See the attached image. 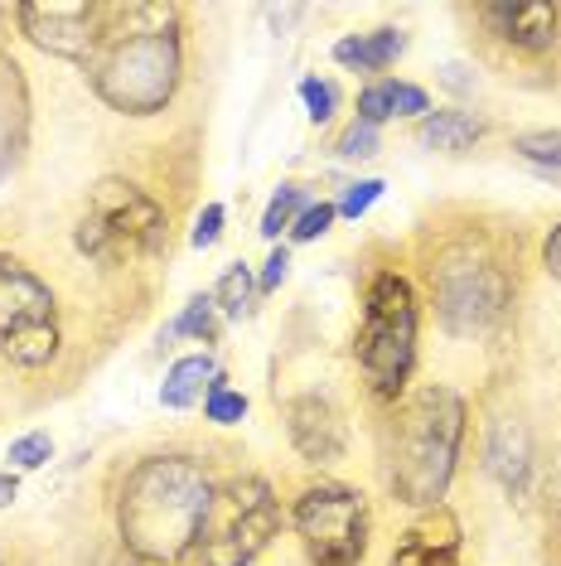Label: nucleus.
<instances>
[{
	"instance_id": "6e6552de",
	"label": "nucleus",
	"mask_w": 561,
	"mask_h": 566,
	"mask_svg": "<svg viewBox=\"0 0 561 566\" xmlns=\"http://www.w3.org/2000/svg\"><path fill=\"white\" fill-rule=\"evenodd\" d=\"M300 547L315 566H359L368 552V499L349 484L320 480L296 499L290 513Z\"/></svg>"
},
{
	"instance_id": "1a4fd4ad",
	"label": "nucleus",
	"mask_w": 561,
	"mask_h": 566,
	"mask_svg": "<svg viewBox=\"0 0 561 566\" xmlns=\"http://www.w3.org/2000/svg\"><path fill=\"white\" fill-rule=\"evenodd\" d=\"M87 213H93L97 223L112 233L121 262H126V256H156V252H165V233H170V228H165V209L140 185H131V179H117V175L97 179Z\"/></svg>"
},
{
	"instance_id": "c756f323",
	"label": "nucleus",
	"mask_w": 561,
	"mask_h": 566,
	"mask_svg": "<svg viewBox=\"0 0 561 566\" xmlns=\"http://www.w3.org/2000/svg\"><path fill=\"white\" fill-rule=\"evenodd\" d=\"M339 156H343V160H368V156H378V126L353 122L349 132L339 136Z\"/></svg>"
},
{
	"instance_id": "aec40b11",
	"label": "nucleus",
	"mask_w": 561,
	"mask_h": 566,
	"mask_svg": "<svg viewBox=\"0 0 561 566\" xmlns=\"http://www.w3.org/2000/svg\"><path fill=\"white\" fill-rule=\"evenodd\" d=\"M310 209V199H305V189L300 185H280L272 203H266V213H262V238L266 242H276L280 233H290L296 228V218Z\"/></svg>"
},
{
	"instance_id": "a211bd4d",
	"label": "nucleus",
	"mask_w": 561,
	"mask_h": 566,
	"mask_svg": "<svg viewBox=\"0 0 561 566\" xmlns=\"http://www.w3.org/2000/svg\"><path fill=\"white\" fill-rule=\"evenodd\" d=\"M213 305H219L223 319H247L252 305H257V276H252V266H227L219 276V286H213Z\"/></svg>"
},
{
	"instance_id": "a878e982",
	"label": "nucleus",
	"mask_w": 561,
	"mask_h": 566,
	"mask_svg": "<svg viewBox=\"0 0 561 566\" xmlns=\"http://www.w3.org/2000/svg\"><path fill=\"white\" fill-rule=\"evenodd\" d=\"M518 156H528L532 165H547V170H561V132H532L514 140Z\"/></svg>"
},
{
	"instance_id": "4468645a",
	"label": "nucleus",
	"mask_w": 561,
	"mask_h": 566,
	"mask_svg": "<svg viewBox=\"0 0 561 566\" xmlns=\"http://www.w3.org/2000/svg\"><path fill=\"white\" fill-rule=\"evenodd\" d=\"M484 470L494 474V484H499L508 499L528 494V484H532V431L522 427L518 417H499L489 427V441H484Z\"/></svg>"
},
{
	"instance_id": "412c9836",
	"label": "nucleus",
	"mask_w": 561,
	"mask_h": 566,
	"mask_svg": "<svg viewBox=\"0 0 561 566\" xmlns=\"http://www.w3.org/2000/svg\"><path fill=\"white\" fill-rule=\"evenodd\" d=\"M73 242H78V252H83V256H93L97 266H117V262H121L117 242H112V233L97 223L93 213H83V223L73 228Z\"/></svg>"
},
{
	"instance_id": "72a5a7b5",
	"label": "nucleus",
	"mask_w": 561,
	"mask_h": 566,
	"mask_svg": "<svg viewBox=\"0 0 561 566\" xmlns=\"http://www.w3.org/2000/svg\"><path fill=\"white\" fill-rule=\"evenodd\" d=\"M441 78H445V87H455V93H469V87H475V78H465V69H461V63H445V69H441Z\"/></svg>"
},
{
	"instance_id": "423d86ee",
	"label": "nucleus",
	"mask_w": 561,
	"mask_h": 566,
	"mask_svg": "<svg viewBox=\"0 0 561 566\" xmlns=\"http://www.w3.org/2000/svg\"><path fill=\"white\" fill-rule=\"evenodd\" d=\"M280 523L286 513H280L276 489L262 474H233L223 489H213L194 557L199 566H252L276 543Z\"/></svg>"
},
{
	"instance_id": "bb28decb",
	"label": "nucleus",
	"mask_w": 561,
	"mask_h": 566,
	"mask_svg": "<svg viewBox=\"0 0 561 566\" xmlns=\"http://www.w3.org/2000/svg\"><path fill=\"white\" fill-rule=\"evenodd\" d=\"M398 112H392V93H388V78L382 83H368L363 93H359V122L363 126H382V122H392Z\"/></svg>"
},
{
	"instance_id": "0eeeda50",
	"label": "nucleus",
	"mask_w": 561,
	"mask_h": 566,
	"mask_svg": "<svg viewBox=\"0 0 561 566\" xmlns=\"http://www.w3.org/2000/svg\"><path fill=\"white\" fill-rule=\"evenodd\" d=\"M0 354L15 368L59 358V301L24 262L0 252Z\"/></svg>"
},
{
	"instance_id": "9d476101",
	"label": "nucleus",
	"mask_w": 561,
	"mask_h": 566,
	"mask_svg": "<svg viewBox=\"0 0 561 566\" xmlns=\"http://www.w3.org/2000/svg\"><path fill=\"white\" fill-rule=\"evenodd\" d=\"M15 15L34 49L68 63L93 59L107 30V6H93V0H24Z\"/></svg>"
},
{
	"instance_id": "9b49d317",
	"label": "nucleus",
	"mask_w": 561,
	"mask_h": 566,
	"mask_svg": "<svg viewBox=\"0 0 561 566\" xmlns=\"http://www.w3.org/2000/svg\"><path fill=\"white\" fill-rule=\"evenodd\" d=\"M286 431H290V446L310 465H335V460H343V450H349V431H343L339 407L320 392H305L286 407Z\"/></svg>"
},
{
	"instance_id": "f257e3e1",
	"label": "nucleus",
	"mask_w": 561,
	"mask_h": 566,
	"mask_svg": "<svg viewBox=\"0 0 561 566\" xmlns=\"http://www.w3.org/2000/svg\"><path fill=\"white\" fill-rule=\"evenodd\" d=\"M184 44L170 6H107L97 54L87 59L93 93L121 117H156L180 87Z\"/></svg>"
},
{
	"instance_id": "20e7f679",
	"label": "nucleus",
	"mask_w": 561,
	"mask_h": 566,
	"mask_svg": "<svg viewBox=\"0 0 561 566\" xmlns=\"http://www.w3.org/2000/svg\"><path fill=\"white\" fill-rule=\"evenodd\" d=\"M431 301H436V319L445 334L479 339L494 325H504L508 305H514V276L484 242L455 238L431 262Z\"/></svg>"
},
{
	"instance_id": "2eb2a0df",
	"label": "nucleus",
	"mask_w": 561,
	"mask_h": 566,
	"mask_svg": "<svg viewBox=\"0 0 561 566\" xmlns=\"http://www.w3.org/2000/svg\"><path fill=\"white\" fill-rule=\"evenodd\" d=\"M219 358L213 354H189L180 358L170 373H165V382H160V407H170V411H189V407H199L203 397H209L213 388H219Z\"/></svg>"
},
{
	"instance_id": "c85d7f7f",
	"label": "nucleus",
	"mask_w": 561,
	"mask_h": 566,
	"mask_svg": "<svg viewBox=\"0 0 561 566\" xmlns=\"http://www.w3.org/2000/svg\"><path fill=\"white\" fill-rule=\"evenodd\" d=\"M388 93H392V112L398 117H426L431 112V97H426V87H416V83H402V78H388Z\"/></svg>"
},
{
	"instance_id": "39448f33",
	"label": "nucleus",
	"mask_w": 561,
	"mask_h": 566,
	"mask_svg": "<svg viewBox=\"0 0 561 566\" xmlns=\"http://www.w3.org/2000/svg\"><path fill=\"white\" fill-rule=\"evenodd\" d=\"M363 382L378 402H398L416 373V291L398 272H378L363 295V325L353 339Z\"/></svg>"
},
{
	"instance_id": "dca6fc26",
	"label": "nucleus",
	"mask_w": 561,
	"mask_h": 566,
	"mask_svg": "<svg viewBox=\"0 0 561 566\" xmlns=\"http://www.w3.org/2000/svg\"><path fill=\"white\" fill-rule=\"evenodd\" d=\"M402 49H406V34L388 24V30H373V34H343L335 44V63L349 73H382L402 59Z\"/></svg>"
},
{
	"instance_id": "f3484780",
	"label": "nucleus",
	"mask_w": 561,
	"mask_h": 566,
	"mask_svg": "<svg viewBox=\"0 0 561 566\" xmlns=\"http://www.w3.org/2000/svg\"><path fill=\"white\" fill-rule=\"evenodd\" d=\"M484 132H489L484 117H475V112H461V107L426 112V117L416 122V140L426 150H469Z\"/></svg>"
},
{
	"instance_id": "cd10ccee",
	"label": "nucleus",
	"mask_w": 561,
	"mask_h": 566,
	"mask_svg": "<svg viewBox=\"0 0 561 566\" xmlns=\"http://www.w3.org/2000/svg\"><path fill=\"white\" fill-rule=\"evenodd\" d=\"M339 218V209L329 199H320V203H310L300 218H296V228H290V238L296 242H315V238H325L329 233V223Z\"/></svg>"
},
{
	"instance_id": "393cba45",
	"label": "nucleus",
	"mask_w": 561,
	"mask_h": 566,
	"mask_svg": "<svg viewBox=\"0 0 561 566\" xmlns=\"http://www.w3.org/2000/svg\"><path fill=\"white\" fill-rule=\"evenodd\" d=\"M382 189H388L382 179H353V185H343V195H339V203H335L339 218H353V223H359V218L382 199Z\"/></svg>"
},
{
	"instance_id": "b1692460",
	"label": "nucleus",
	"mask_w": 561,
	"mask_h": 566,
	"mask_svg": "<svg viewBox=\"0 0 561 566\" xmlns=\"http://www.w3.org/2000/svg\"><path fill=\"white\" fill-rule=\"evenodd\" d=\"M300 102H305V117L315 126H325L339 112V87L329 78H300Z\"/></svg>"
},
{
	"instance_id": "5701e85b",
	"label": "nucleus",
	"mask_w": 561,
	"mask_h": 566,
	"mask_svg": "<svg viewBox=\"0 0 561 566\" xmlns=\"http://www.w3.org/2000/svg\"><path fill=\"white\" fill-rule=\"evenodd\" d=\"M203 417H209L213 427H237V421L247 417V397L227 388V378H219V388L203 397Z\"/></svg>"
},
{
	"instance_id": "f704fd0d",
	"label": "nucleus",
	"mask_w": 561,
	"mask_h": 566,
	"mask_svg": "<svg viewBox=\"0 0 561 566\" xmlns=\"http://www.w3.org/2000/svg\"><path fill=\"white\" fill-rule=\"evenodd\" d=\"M15 494H20L15 474H0V509H6V504H15Z\"/></svg>"
},
{
	"instance_id": "f03ea898",
	"label": "nucleus",
	"mask_w": 561,
	"mask_h": 566,
	"mask_svg": "<svg viewBox=\"0 0 561 566\" xmlns=\"http://www.w3.org/2000/svg\"><path fill=\"white\" fill-rule=\"evenodd\" d=\"M213 504V480L189 455H146L117 494L121 547L146 566H174L194 557L203 518Z\"/></svg>"
},
{
	"instance_id": "7c9ffc66",
	"label": "nucleus",
	"mask_w": 561,
	"mask_h": 566,
	"mask_svg": "<svg viewBox=\"0 0 561 566\" xmlns=\"http://www.w3.org/2000/svg\"><path fill=\"white\" fill-rule=\"evenodd\" d=\"M223 218H227V209L223 203H203V213L194 218V233H189V242L203 252V248H213V242L223 238Z\"/></svg>"
},
{
	"instance_id": "4be33fe9",
	"label": "nucleus",
	"mask_w": 561,
	"mask_h": 566,
	"mask_svg": "<svg viewBox=\"0 0 561 566\" xmlns=\"http://www.w3.org/2000/svg\"><path fill=\"white\" fill-rule=\"evenodd\" d=\"M6 460H10V470H40L54 460V441H49V431H24L20 441H10Z\"/></svg>"
},
{
	"instance_id": "ddd939ff",
	"label": "nucleus",
	"mask_w": 561,
	"mask_h": 566,
	"mask_svg": "<svg viewBox=\"0 0 561 566\" xmlns=\"http://www.w3.org/2000/svg\"><path fill=\"white\" fill-rule=\"evenodd\" d=\"M479 15L489 24V34H499L518 54H542V49L557 44L561 10L547 6V0H504V6H484Z\"/></svg>"
},
{
	"instance_id": "7ed1b4c3",
	"label": "nucleus",
	"mask_w": 561,
	"mask_h": 566,
	"mask_svg": "<svg viewBox=\"0 0 561 566\" xmlns=\"http://www.w3.org/2000/svg\"><path fill=\"white\" fill-rule=\"evenodd\" d=\"M469 407L455 388H421L398 407L388 446V484L406 509L445 504L465 446Z\"/></svg>"
},
{
	"instance_id": "6ab92c4d",
	"label": "nucleus",
	"mask_w": 561,
	"mask_h": 566,
	"mask_svg": "<svg viewBox=\"0 0 561 566\" xmlns=\"http://www.w3.org/2000/svg\"><path fill=\"white\" fill-rule=\"evenodd\" d=\"M219 305H213V295H194V301L184 305L180 315H174V325L160 334V344H170L174 334H189V339H199V344H213L219 339Z\"/></svg>"
},
{
	"instance_id": "f8f14e48",
	"label": "nucleus",
	"mask_w": 561,
	"mask_h": 566,
	"mask_svg": "<svg viewBox=\"0 0 561 566\" xmlns=\"http://www.w3.org/2000/svg\"><path fill=\"white\" fill-rule=\"evenodd\" d=\"M461 543H465V523L455 518V509H421V518L402 533L398 552L388 566H461Z\"/></svg>"
},
{
	"instance_id": "473e14b6",
	"label": "nucleus",
	"mask_w": 561,
	"mask_h": 566,
	"mask_svg": "<svg viewBox=\"0 0 561 566\" xmlns=\"http://www.w3.org/2000/svg\"><path fill=\"white\" fill-rule=\"evenodd\" d=\"M542 266L561 281V223H557L552 233H547V242H542Z\"/></svg>"
},
{
	"instance_id": "2f4dec72",
	"label": "nucleus",
	"mask_w": 561,
	"mask_h": 566,
	"mask_svg": "<svg viewBox=\"0 0 561 566\" xmlns=\"http://www.w3.org/2000/svg\"><path fill=\"white\" fill-rule=\"evenodd\" d=\"M290 276V252L286 248H272V256H266V266H262V276H257V295H272L280 291V281Z\"/></svg>"
}]
</instances>
